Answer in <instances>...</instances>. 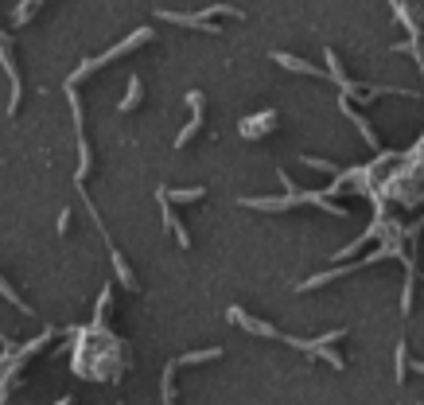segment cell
I'll return each mask as SVG.
<instances>
[{
  "label": "cell",
  "mask_w": 424,
  "mask_h": 405,
  "mask_svg": "<svg viewBox=\"0 0 424 405\" xmlns=\"http://www.w3.org/2000/svg\"><path fill=\"white\" fill-rule=\"evenodd\" d=\"M160 20H172V24H184V27H199L203 35H222L214 24H207L199 12H195V16H184V12H160Z\"/></svg>",
  "instance_id": "4"
},
{
  "label": "cell",
  "mask_w": 424,
  "mask_h": 405,
  "mask_svg": "<svg viewBox=\"0 0 424 405\" xmlns=\"http://www.w3.org/2000/svg\"><path fill=\"white\" fill-rule=\"evenodd\" d=\"M413 371H416V374H424V363H413Z\"/></svg>",
  "instance_id": "17"
},
{
  "label": "cell",
  "mask_w": 424,
  "mask_h": 405,
  "mask_svg": "<svg viewBox=\"0 0 424 405\" xmlns=\"http://www.w3.org/2000/svg\"><path fill=\"white\" fill-rule=\"evenodd\" d=\"M167 191V187H164ZM167 199H179V202H195L203 199V187H175V191H167Z\"/></svg>",
  "instance_id": "12"
},
{
  "label": "cell",
  "mask_w": 424,
  "mask_h": 405,
  "mask_svg": "<svg viewBox=\"0 0 424 405\" xmlns=\"http://www.w3.org/2000/svg\"><path fill=\"white\" fill-rule=\"evenodd\" d=\"M397 382H405V343H397Z\"/></svg>",
  "instance_id": "14"
},
{
  "label": "cell",
  "mask_w": 424,
  "mask_h": 405,
  "mask_svg": "<svg viewBox=\"0 0 424 405\" xmlns=\"http://www.w3.org/2000/svg\"><path fill=\"white\" fill-rule=\"evenodd\" d=\"M39 4H43V0H20V8H16V20H20V24H24V20L32 16V12L39 8Z\"/></svg>",
  "instance_id": "13"
},
{
  "label": "cell",
  "mask_w": 424,
  "mask_h": 405,
  "mask_svg": "<svg viewBox=\"0 0 424 405\" xmlns=\"http://www.w3.org/2000/svg\"><path fill=\"white\" fill-rule=\"evenodd\" d=\"M136 105H141V78H129V90H125V98H121V105H117V110L121 113H129V110H136Z\"/></svg>",
  "instance_id": "9"
},
{
  "label": "cell",
  "mask_w": 424,
  "mask_h": 405,
  "mask_svg": "<svg viewBox=\"0 0 424 405\" xmlns=\"http://www.w3.org/2000/svg\"><path fill=\"white\" fill-rule=\"evenodd\" d=\"M0 296H4V300H8V304H16V308H20V312H24V316H35L32 308H27V304H24V296H20V292H16V288H12V285H8V281H4V277H0Z\"/></svg>",
  "instance_id": "10"
},
{
  "label": "cell",
  "mask_w": 424,
  "mask_h": 405,
  "mask_svg": "<svg viewBox=\"0 0 424 405\" xmlns=\"http://www.w3.org/2000/svg\"><path fill=\"white\" fill-rule=\"evenodd\" d=\"M273 59L281 63L284 70H296V75H323V70H319V67H311V63L296 59V55H284V51H273Z\"/></svg>",
  "instance_id": "7"
},
{
  "label": "cell",
  "mask_w": 424,
  "mask_h": 405,
  "mask_svg": "<svg viewBox=\"0 0 424 405\" xmlns=\"http://www.w3.org/2000/svg\"><path fill=\"white\" fill-rule=\"evenodd\" d=\"M67 226H70V211H63L58 214V234H67Z\"/></svg>",
  "instance_id": "15"
},
{
  "label": "cell",
  "mask_w": 424,
  "mask_h": 405,
  "mask_svg": "<svg viewBox=\"0 0 424 405\" xmlns=\"http://www.w3.org/2000/svg\"><path fill=\"white\" fill-rule=\"evenodd\" d=\"M55 405H75V401H70V397H58V401Z\"/></svg>",
  "instance_id": "16"
},
{
  "label": "cell",
  "mask_w": 424,
  "mask_h": 405,
  "mask_svg": "<svg viewBox=\"0 0 424 405\" xmlns=\"http://www.w3.org/2000/svg\"><path fill=\"white\" fill-rule=\"evenodd\" d=\"M230 320H233V323H241V328H250V331H257V335H269V339L281 335L276 328H269V323H261V320H253V316H245L241 308H230Z\"/></svg>",
  "instance_id": "6"
},
{
  "label": "cell",
  "mask_w": 424,
  "mask_h": 405,
  "mask_svg": "<svg viewBox=\"0 0 424 405\" xmlns=\"http://www.w3.org/2000/svg\"><path fill=\"white\" fill-rule=\"evenodd\" d=\"M152 39V32H148V27H141V32H133V35H129V39H121V43H113V47H109L105 51V55H98V59H86L82 63V67H78L75 70V75H70L67 78V86H75L78 82V78H86V75H90V70H98V67H105V63H113V59H121V55H129V51H133V47H141V43H148Z\"/></svg>",
  "instance_id": "1"
},
{
  "label": "cell",
  "mask_w": 424,
  "mask_h": 405,
  "mask_svg": "<svg viewBox=\"0 0 424 405\" xmlns=\"http://www.w3.org/2000/svg\"><path fill=\"white\" fill-rule=\"evenodd\" d=\"M0 63H4V70H8V78H12V98H8V113H16V110H20V90H24V82H20L16 67H12V47H8V35H4V32H0Z\"/></svg>",
  "instance_id": "2"
},
{
  "label": "cell",
  "mask_w": 424,
  "mask_h": 405,
  "mask_svg": "<svg viewBox=\"0 0 424 405\" xmlns=\"http://www.w3.org/2000/svg\"><path fill=\"white\" fill-rule=\"evenodd\" d=\"M339 105H342V113H347V117L354 121V129L362 133V141H366V144H374V148H378V136H374V129L366 125V117H358V113L350 110V101H347V98H339Z\"/></svg>",
  "instance_id": "8"
},
{
  "label": "cell",
  "mask_w": 424,
  "mask_h": 405,
  "mask_svg": "<svg viewBox=\"0 0 424 405\" xmlns=\"http://www.w3.org/2000/svg\"><path fill=\"white\" fill-rule=\"evenodd\" d=\"M218 354H222V347H207V351L184 354V359H179V366H191V363H207V359H218Z\"/></svg>",
  "instance_id": "11"
},
{
  "label": "cell",
  "mask_w": 424,
  "mask_h": 405,
  "mask_svg": "<svg viewBox=\"0 0 424 405\" xmlns=\"http://www.w3.org/2000/svg\"><path fill=\"white\" fill-rule=\"evenodd\" d=\"M273 121H276L273 110H265L261 117H245V121H241V136H250V141H253V136H265Z\"/></svg>",
  "instance_id": "5"
},
{
  "label": "cell",
  "mask_w": 424,
  "mask_h": 405,
  "mask_svg": "<svg viewBox=\"0 0 424 405\" xmlns=\"http://www.w3.org/2000/svg\"><path fill=\"white\" fill-rule=\"evenodd\" d=\"M187 105L195 110V117H191V125H187L184 133L175 136V148H184V144L191 141L195 133H199V125H203V94H199V90H191V94H187Z\"/></svg>",
  "instance_id": "3"
}]
</instances>
